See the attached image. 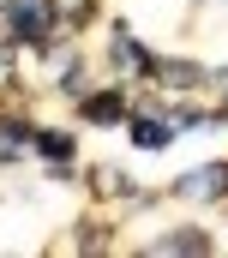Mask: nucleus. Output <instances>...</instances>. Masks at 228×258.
Instances as JSON below:
<instances>
[{
	"label": "nucleus",
	"instance_id": "9b49d317",
	"mask_svg": "<svg viewBox=\"0 0 228 258\" xmlns=\"http://www.w3.org/2000/svg\"><path fill=\"white\" fill-rule=\"evenodd\" d=\"M6 30H12V18H0V42H6Z\"/></svg>",
	"mask_w": 228,
	"mask_h": 258
},
{
	"label": "nucleus",
	"instance_id": "423d86ee",
	"mask_svg": "<svg viewBox=\"0 0 228 258\" xmlns=\"http://www.w3.org/2000/svg\"><path fill=\"white\" fill-rule=\"evenodd\" d=\"M156 252H210V234H198V228H174L156 240Z\"/></svg>",
	"mask_w": 228,
	"mask_h": 258
},
{
	"label": "nucleus",
	"instance_id": "7ed1b4c3",
	"mask_svg": "<svg viewBox=\"0 0 228 258\" xmlns=\"http://www.w3.org/2000/svg\"><path fill=\"white\" fill-rule=\"evenodd\" d=\"M84 120H96V126H108V120H126V96H120V90H102V96H90V102H84Z\"/></svg>",
	"mask_w": 228,
	"mask_h": 258
},
{
	"label": "nucleus",
	"instance_id": "9d476101",
	"mask_svg": "<svg viewBox=\"0 0 228 258\" xmlns=\"http://www.w3.org/2000/svg\"><path fill=\"white\" fill-rule=\"evenodd\" d=\"M204 84H216V90H222V96H228V72H216V78H204Z\"/></svg>",
	"mask_w": 228,
	"mask_h": 258
},
{
	"label": "nucleus",
	"instance_id": "f8f14e48",
	"mask_svg": "<svg viewBox=\"0 0 228 258\" xmlns=\"http://www.w3.org/2000/svg\"><path fill=\"white\" fill-rule=\"evenodd\" d=\"M0 6H12V0H0Z\"/></svg>",
	"mask_w": 228,
	"mask_h": 258
},
{
	"label": "nucleus",
	"instance_id": "39448f33",
	"mask_svg": "<svg viewBox=\"0 0 228 258\" xmlns=\"http://www.w3.org/2000/svg\"><path fill=\"white\" fill-rule=\"evenodd\" d=\"M150 72H156V78H168V90H192V84H204V72H198V66H186V60H156Z\"/></svg>",
	"mask_w": 228,
	"mask_h": 258
},
{
	"label": "nucleus",
	"instance_id": "0eeeda50",
	"mask_svg": "<svg viewBox=\"0 0 228 258\" xmlns=\"http://www.w3.org/2000/svg\"><path fill=\"white\" fill-rule=\"evenodd\" d=\"M30 144H36L48 162H72V132H36Z\"/></svg>",
	"mask_w": 228,
	"mask_h": 258
},
{
	"label": "nucleus",
	"instance_id": "f257e3e1",
	"mask_svg": "<svg viewBox=\"0 0 228 258\" xmlns=\"http://www.w3.org/2000/svg\"><path fill=\"white\" fill-rule=\"evenodd\" d=\"M180 198H222L228 192V162H210V168H192V174H180Z\"/></svg>",
	"mask_w": 228,
	"mask_h": 258
},
{
	"label": "nucleus",
	"instance_id": "20e7f679",
	"mask_svg": "<svg viewBox=\"0 0 228 258\" xmlns=\"http://www.w3.org/2000/svg\"><path fill=\"white\" fill-rule=\"evenodd\" d=\"M168 138H174V120H150V114L132 120V144H138V150H162Z\"/></svg>",
	"mask_w": 228,
	"mask_h": 258
},
{
	"label": "nucleus",
	"instance_id": "1a4fd4ad",
	"mask_svg": "<svg viewBox=\"0 0 228 258\" xmlns=\"http://www.w3.org/2000/svg\"><path fill=\"white\" fill-rule=\"evenodd\" d=\"M96 192H132V180H126L120 168H102V174H96Z\"/></svg>",
	"mask_w": 228,
	"mask_h": 258
},
{
	"label": "nucleus",
	"instance_id": "f03ea898",
	"mask_svg": "<svg viewBox=\"0 0 228 258\" xmlns=\"http://www.w3.org/2000/svg\"><path fill=\"white\" fill-rule=\"evenodd\" d=\"M108 60L120 66V72H150V54H144V48H138V42H132V36H126V30H114V42H108Z\"/></svg>",
	"mask_w": 228,
	"mask_h": 258
},
{
	"label": "nucleus",
	"instance_id": "6e6552de",
	"mask_svg": "<svg viewBox=\"0 0 228 258\" xmlns=\"http://www.w3.org/2000/svg\"><path fill=\"white\" fill-rule=\"evenodd\" d=\"M24 144H30V126L0 120V162H18V156H24Z\"/></svg>",
	"mask_w": 228,
	"mask_h": 258
}]
</instances>
